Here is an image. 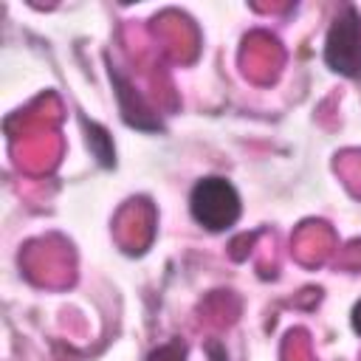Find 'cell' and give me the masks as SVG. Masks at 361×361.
Instances as JSON below:
<instances>
[{
  "label": "cell",
  "instance_id": "3957f363",
  "mask_svg": "<svg viewBox=\"0 0 361 361\" xmlns=\"http://www.w3.org/2000/svg\"><path fill=\"white\" fill-rule=\"evenodd\" d=\"M147 361H186V347L180 341H169V344L152 350Z\"/></svg>",
  "mask_w": 361,
  "mask_h": 361
},
{
  "label": "cell",
  "instance_id": "7a4b0ae2",
  "mask_svg": "<svg viewBox=\"0 0 361 361\" xmlns=\"http://www.w3.org/2000/svg\"><path fill=\"white\" fill-rule=\"evenodd\" d=\"M324 62L350 79H361V17L353 6L336 14L324 39Z\"/></svg>",
  "mask_w": 361,
  "mask_h": 361
},
{
  "label": "cell",
  "instance_id": "6da1fadb",
  "mask_svg": "<svg viewBox=\"0 0 361 361\" xmlns=\"http://www.w3.org/2000/svg\"><path fill=\"white\" fill-rule=\"evenodd\" d=\"M189 212L206 231H228L240 220V195L231 180L209 175L200 178L189 192Z\"/></svg>",
  "mask_w": 361,
  "mask_h": 361
},
{
  "label": "cell",
  "instance_id": "277c9868",
  "mask_svg": "<svg viewBox=\"0 0 361 361\" xmlns=\"http://www.w3.org/2000/svg\"><path fill=\"white\" fill-rule=\"evenodd\" d=\"M353 330L361 333V299L353 305Z\"/></svg>",
  "mask_w": 361,
  "mask_h": 361
}]
</instances>
